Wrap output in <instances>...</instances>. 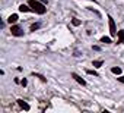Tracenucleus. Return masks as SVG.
<instances>
[{
	"mask_svg": "<svg viewBox=\"0 0 124 113\" xmlns=\"http://www.w3.org/2000/svg\"><path fill=\"white\" fill-rule=\"evenodd\" d=\"M19 12H22V13H25V12H32V9H31L29 5H21V6H19Z\"/></svg>",
	"mask_w": 124,
	"mask_h": 113,
	"instance_id": "obj_4",
	"label": "nucleus"
},
{
	"mask_svg": "<svg viewBox=\"0 0 124 113\" xmlns=\"http://www.w3.org/2000/svg\"><path fill=\"white\" fill-rule=\"evenodd\" d=\"M72 24H73V25H75V27H79V25H80V24H82V22H80V21H79V19H78V18H73V19H72Z\"/></svg>",
	"mask_w": 124,
	"mask_h": 113,
	"instance_id": "obj_11",
	"label": "nucleus"
},
{
	"mask_svg": "<svg viewBox=\"0 0 124 113\" xmlns=\"http://www.w3.org/2000/svg\"><path fill=\"white\" fill-rule=\"evenodd\" d=\"M88 9H89V10H91V12H93V13H95V15H96V16H98V18H101V13H99V12H98V10H96V9H93V8H88Z\"/></svg>",
	"mask_w": 124,
	"mask_h": 113,
	"instance_id": "obj_14",
	"label": "nucleus"
},
{
	"mask_svg": "<svg viewBox=\"0 0 124 113\" xmlns=\"http://www.w3.org/2000/svg\"><path fill=\"white\" fill-rule=\"evenodd\" d=\"M111 72H112V74H115V75H121V68L115 66V68H112V69H111Z\"/></svg>",
	"mask_w": 124,
	"mask_h": 113,
	"instance_id": "obj_10",
	"label": "nucleus"
},
{
	"mask_svg": "<svg viewBox=\"0 0 124 113\" xmlns=\"http://www.w3.org/2000/svg\"><path fill=\"white\" fill-rule=\"evenodd\" d=\"M101 43H105V44H109V43H111V38H109V37H102V38H101Z\"/></svg>",
	"mask_w": 124,
	"mask_h": 113,
	"instance_id": "obj_12",
	"label": "nucleus"
},
{
	"mask_svg": "<svg viewBox=\"0 0 124 113\" xmlns=\"http://www.w3.org/2000/svg\"><path fill=\"white\" fill-rule=\"evenodd\" d=\"M102 65H104L102 60H93V62H92V66H93V68H101Z\"/></svg>",
	"mask_w": 124,
	"mask_h": 113,
	"instance_id": "obj_9",
	"label": "nucleus"
},
{
	"mask_svg": "<svg viewBox=\"0 0 124 113\" xmlns=\"http://www.w3.org/2000/svg\"><path fill=\"white\" fill-rule=\"evenodd\" d=\"M39 2H42L44 5H47V0H39Z\"/></svg>",
	"mask_w": 124,
	"mask_h": 113,
	"instance_id": "obj_20",
	"label": "nucleus"
},
{
	"mask_svg": "<svg viewBox=\"0 0 124 113\" xmlns=\"http://www.w3.org/2000/svg\"><path fill=\"white\" fill-rule=\"evenodd\" d=\"M117 79H118V81H120V82H121V84H124V76H118V78H117Z\"/></svg>",
	"mask_w": 124,
	"mask_h": 113,
	"instance_id": "obj_18",
	"label": "nucleus"
},
{
	"mask_svg": "<svg viewBox=\"0 0 124 113\" xmlns=\"http://www.w3.org/2000/svg\"><path fill=\"white\" fill-rule=\"evenodd\" d=\"M10 32H12V35H15V37H22V35H23V31H22V28H21L19 25H12Z\"/></svg>",
	"mask_w": 124,
	"mask_h": 113,
	"instance_id": "obj_3",
	"label": "nucleus"
},
{
	"mask_svg": "<svg viewBox=\"0 0 124 113\" xmlns=\"http://www.w3.org/2000/svg\"><path fill=\"white\" fill-rule=\"evenodd\" d=\"M28 5L31 6L32 12H35V13L44 15V13L47 12V8H45V5H44L42 2H39V0H29V2H28Z\"/></svg>",
	"mask_w": 124,
	"mask_h": 113,
	"instance_id": "obj_1",
	"label": "nucleus"
},
{
	"mask_svg": "<svg viewBox=\"0 0 124 113\" xmlns=\"http://www.w3.org/2000/svg\"><path fill=\"white\" fill-rule=\"evenodd\" d=\"M18 104H19V106H21V107H22L23 110H26V112H28V110L31 109V107H29V104H28V103H25L23 100H18Z\"/></svg>",
	"mask_w": 124,
	"mask_h": 113,
	"instance_id": "obj_7",
	"label": "nucleus"
},
{
	"mask_svg": "<svg viewBox=\"0 0 124 113\" xmlns=\"http://www.w3.org/2000/svg\"><path fill=\"white\" fill-rule=\"evenodd\" d=\"M108 25H109V34H111V37H115L118 34V31H117V27H115V22H114L112 16H108Z\"/></svg>",
	"mask_w": 124,
	"mask_h": 113,
	"instance_id": "obj_2",
	"label": "nucleus"
},
{
	"mask_svg": "<svg viewBox=\"0 0 124 113\" xmlns=\"http://www.w3.org/2000/svg\"><path fill=\"white\" fill-rule=\"evenodd\" d=\"M117 37H118V44H124V29H120L118 31V34H117Z\"/></svg>",
	"mask_w": 124,
	"mask_h": 113,
	"instance_id": "obj_6",
	"label": "nucleus"
},
{
	"mask_svg": "<svg viewBox=\"0 0 124 113\" xmlns=\"http://www.w3.org/2000/svg\"><path fill=\"white\" fill-rule=\"evenodd\" d=\"M91 2H93V3H96V0H91Z\"/></svg>",
	"mask_w": 124,
	"mask_h": 113,
	"instance_id": "obj_21",
	"label": "nucleus"
},
{
	"mask_svg": "<svg viewBox=\"0 0 124 113\" xmlns=\"http://www.w3.org/2000/svg\"><path fill=\"white\" fill-rule=\"evenodd\" d=\"M26 84H28V81H26V79L23 78V79L21 81V85H22V87H26Z\"/></svg>",
	"mask_w": 124,
	"mask_h": 113,
	"instance_id": "obj_17",
	"label": "nucleus"
},
{
	"mask_svg": "<svg viewBox=\"0 0 124 113\" xmlns=\"http://www.w3.org/2000/svg\"><path fill=\"white\" fill-rule=\"evenodd\" d=\"M39 27H41V24H39V22H37V24H34V25L31 27V31H35V29H38Z\"/></svg>",
	"mask_w": 124,
	"mask_h": 113,
	"instance_id": "obj_15",
	"label": "nucleus"
},
{
	"mask_svg": "<svg viewBox=\"0 0 124 113\" xmlns=\"http://www.w3.org/2000/svg\"><path fill=\"white\" fill-rule=\"evenodd\" d=\"M72 78H75V79H76V81H78V82H79L80 85H86V81H85L83 78H80V76H79L78 74H72Z\"/></svg>",
	"mask_w": 124,
	"mask_h": 113,
	"instance_id": "obj_5",
	"label": "nucleus"
},
{
	"mask_svg": "<svg viewBox=\"0 0 124 113\" xmlns=\"http://www.w3.org/2000/svg\"><path fill=\"white\" fill-rule=\"evenodd\" d=\"M86 74H88V75H93V76H99V75H98V72H96V71H92V69H88V71H86Z\"/></svg>",
	"mask_w": 124,
	"mask_h": 113,
	"instance_id": "obj_13",
	"label": "nucleus"
},
{
	"mask_svg": "<svg viewBox=\"0 0 124 113\" xmlns=\"http://www.w3.org/2000/svg\"><path fill=\"white\" fill-rule=\"evenodd\" d=\"M93 50H96V51H99V50H101V47H99V46H93Z\"/></svg>",
	"mask_w": 124,
	"mask_h": 113,
	"instance_id": "obj_19",
	"label": "nucleus"
},
{
	"mask_svg": "<svg viewBox=\"0 0 124 113\" xmlns=\"http://www.w3.org/2000/svg\"><path fill=\"white\" fill-rule=\"evenodd\" d=\"M16 21H18V15H16V13H13V15H10V16H9V19H8V22H9L10 25H12V24H15Z\"/></svg>",
	"mask_w": 124,
	"mask_h": 113,
	"instance_id": "obj_8",
	"label": "nucleus"
},
{
	"mask_svg": "<svg viewBox=\"0 0 124 113\" xmlns=\"http://www.w3.org/2000/svg\"><path fill=\"white\" fill-rule=\"evenodd\" d=\"M34 76H37V78H41V81H45V78L42 76V75H39V74H32Z\"/></svg>",
	"mask_w": 124,
	"mask_h": 113,
	"instance_id": "obj_16",
	"label": "nucleus"
}]
</instances>
